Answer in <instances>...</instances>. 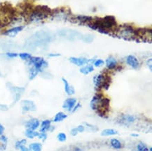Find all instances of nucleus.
Instances as JSON below:
<instances>
[{
	"instance_id": "47",
	"label": "nucleus",
	"mask_w": 152,
	"mask_h": 151,
	"mask_svg": "<svg viewBox=\"0 0 152 151\" xmlns=\"http://www.w3.org/2000/svg\"><path fill=\"white\" fill-rule=\"evenodd\" d=\"M4 26V25H2V24H1V23H0V28H2V27Z\"/></svg>"
},
{
	"instance_id": "1",
	"label": "nucleus",
	"mask_w": 152,
	"mask_h": 151,
	"mask_svg": "<svg viewBox=\"0 0 152 151\" xmlns=\"http://www.w3.org/2000/svg\"><path fill=\"white\" fill-rule=\"evenodd\" d=\"M93 30H98L102 34H110L112 31L116 30V18L112 15H107L104 18H93L91 22L87 24Z\"/></svg>"
},
{
	"instance_id": "27",
	"label": "nucleus",
	"mask_w": 152,
	"mask_h": 151,
	"mask_svg": "<svg viewBox=\"0 0 152 151\" xmlns=\"http://www.w3.org/2000/svg\"><path fill=\"white\" fill-rule=\"evenodd\" d=\"M7 142H8V139L5 135L2 134L1 136H0V143H1L0 148H2L3 150H5L6 147H7Z\"/></svg>"
},
{
	"instance_id": "12",
	"label": "nucleus",
	"mask_w": 152,
	"mask_h": 151,
	"mask_svg": "<svg viewBox=\"0 0 152 151\" xmlns=\"http://www.w3.org/2000/svg\"><path fill=\"white\" fill-rule=\"evenodd\" d=\"M9 89H10L11 93L13 94V95H14L15 102H16L19 100V99L21 97V94L24 92L25 90L24 88H18V87H15L13 86L9 87Z\"/></svg>"
},
{
	"instance_id": "32",
	"label": "nucleus",
	"mask_w": 152,
	"mask_h": 151,
	"mask_svg": "<svg viewBox=\"0 0 152 151\" xmlns=\"http://www.w3.org/2000/svg\"><path fill=\"white\" fill-rule=\"evenodd\" d=\"M26 143H27L26 139H22V140H20V141H18L17 142L15 143V148L18 149L19 150L20 147L22 146H24V145L26 144Z\"/></svg>"
},
{
	"instance_id": "18",
	"label": "nucleus",
	"mask_w": 152,
	"mask_h": 151,
	"mask_svg": "<svg viewBox=\"0 0 152 151\" xmlns=\"http://www.w3.org/2000/svg\"><path fill=\"white\" fill-rule=\"evenodd\" d=\"M62 82L64 83V86H65V91L68 95H72L75 94V90L74 88L72 86H70L69 83H68V81L64 78H62Z\"/></svg>"
},
{
	"instance_id": "34",
	"label": "nucleus",
	"mask_w": 152,
	"mask_h": 151,
	"mask_svg": "<svg viewBox=\"0 0 152 151\" xmlns=\"http://www.w3.org/2000/svg\"><path fill=\"white\" fill-rule=\"evenodd\" d=\"M37 137L41 140L45 141L47 139V134H46V132H39Z\"/></svg>"
},
{
	"instance_id": "19",
	"label": "nucleus",
	"mask_w": 152,
	"mask_h": 151,
	"mask_svg": "<svg viewBox=\"0 0 152 151\" xmlns=\"http://www.w3.org/2000/svg\"><path fill=\"white\" fill-rule=\"evenodd\" d=\"M76 20H78V22L83 23H89L90 22H91L93 20V18L91 16H88V15H78V16L76 17Z\"/></svg>"
},
{
	"instance_id": "4",
	"label": "nucleus",
	"mask_w": 152,
	"mask_h": 151,
	"mask_svg": "<svg viewBox=\"0 0 152 151\" xmlns=\"http://www.w3.org/2000/svg\"><path fill=\"white\" fill-rule=\"evenodd\" d=\"M115 32L119 37L127 40L136 39L137 38V31L130 25H122L116 28Z\"/></svg>"
},
{
	"instance_id": "33",
	"label": "nucleus",
	"mask_w": 152,
	"mask_h": 151,
	"mask_svg": "<svg viewBox=\"0 0 152 151\" xmlns=\"http://www.w3.org/2000/svg\"><path fill=\"white\" fill-rule=\"evenodd\" d=\"M104 64V60H102L101 59H98V60H96L94 62V66L96 67H100L101 66H102Z\"/></svg>"
},
{
	"instance_id": "11",
	"label": "nucleus",
	"mask_w": 152,
	"mask_h": 151,
	"mask_svg": "<svg viewBox=\"0 0 152 151\" xmlns=\"http://www.w3.org/2000/svg\"><path fill=\"white\" fill-rule=\"evenodd\" d=\"M40 126V122L37 118H31L25 123L26 129L37 130Z\"/></svg>"
},
{
	"instance_id": "24",
	"label": "nucleus",
	"mask_w": 152,
	"mask_h": 151,
	"mask_svg": "<svg viewBox=\"0 0 152 151\" xmlns=\"http://www.w3.org/2000/svg\"><path fill=\"white\" fill-rule=\"evenodd\" d=\"M29 150L30 151H42V145L40 143L36 142L32 143L29 146Z\"/></svg>"
},
{
	"instance_id": "36",
	"label": "nucleus",
	"mask_w": 152,
	"mask_h": 151,
	"mask_svg": "<svg viewBox=\"0 0 152 151\" xmlns=\"http://www.w3.org/2000/svg\"><path fill=\"white\" fill-rule=\"evenodd\" d=\"M83 124H84L85 126H86L87 127H88V128H90L91 129H92V130H94V131H97V129H98V128L96 127V126L93 125H91V124H89L88 123H83Z\"/></svg>"
},
{
	"instance_id": "37",
	"label": "nucleus",
	"mask_w": 152,
	"mask_h": 151,
	"mask_svg": "<svg viewBox=\"0 0 152 151\" xmlns=\"http://www.w3.org/2000/svg\"><path fill=\"white\" fill-rule=\"evenodd\" d=\"M77 129L78 131H79V132H80V133L83 132V131H84L85 129H86L84 125H79V126H78V127H77Z\"/></svg>"
},
{
	"instance_id": "8",
	"label": "nucleus",
	"mask_w": 152,
	"mask_h": 151,
	"mask_svg": "<svg viewBox=\"0 0 152 151\" xmlns=\"http://www.w3.org/2000/svg\"><path fill=\"white\" fill-rule=\"evenodd\" d=\"M21 106L22 109L24 112L29 111H35L37 109V106L35 105L34 102L31 100H23L21 102Z\"/></svg>"
},
{
	"instance_id": "23",
	"label": "nucleus",
	"mask_w": 152,
	"mask_h": 151,
	"mask_svg": "<svg viewBox=\"0 0 152 151\" xmlns=\"http://www.w3.org/2000/svg\"><path fill=\"white\" fill-rule=\"evenodd\" d=\"M110 144L112 146V148L116 150H119L122 148V144L121 143V141L117 139H112L110 141Z\"/></svg>"
},
{
	"instance_id": "35",
	"label": "nucleus",
	"mask_w": 152,
	"mask_h": 151,
	"mask_svg": "<svg viewBox=\"0 0 152 151\" xmlns=\"http://www.w3.org/2000/svg\"><path fill=\"white\" fill-rule=\"evenodd\" d=\"M6 55L9 58H15L18 56V54L16 53H13V52H8V53H6Z\"/></svg>"
},
{
	"instance_id": "10",
	"label": "nucleus",
	"mask_w": 152,
	"mask_h": 151,
	"mask_svg": "<svg viewBox=\"0 0 152 151\" xmlns=\"http://www.w3.org/2000/svg\"><path fill=\"white\" fill-rule=\"evenodd\" d=\"M76 104H77V99L75 98H68L62 104V108L67 110V111L72 112Z\"/></svg>"
},
{
	"instance_id": "13",
	"label": "nucleus",
	"mask_w": 152,
	"mask_h": 151,
	"mask_svg": "<svg viewBox=\"0 0 152 151\" xmlns=\"http://www.w3.org/2000/svg\"><path fill=\"white\" fill-rule=\"evenodd\" d=\"M126 62H127L130 67H131L132 68L135 69H138L140 67V62L138 60L137 58L134 55H128L127 58H126Z\"/></svg>"
},
{
	"instance_id": "15",
	"label": "nucleus",
	"mask_w": 152,
	"mask_h": 151,
	"mask_svg": "<svg viewBox=\"0 0 152 151\" xmlns=\"http://www.w3.org/2000/svg\"><path fill=\"white\" fill-rule=\"evenodd\" d=\"M105 63H106V66L107 69H114L116 68L117 67L118 62L117 60L115 59L114 57H109L105 61Z\"/></svg>"
},
{
	"instance_id": "45",
	"label": "nucleus",
	"mask_w": 152,
	"mask_h": 151,
	"mask_svg": "<svg viewBox=\"0 0 152 151\" xmlns=\"http://www.w3.org/2000/svg\"><path fill=\"white\" fill-rule=\"evenodd\" d=\"M50 57H58V56H60L59 54H50Z\"/></svg>"
},
{
	"instance_id": "5",
	"label": "nucleus",
	"mask_w": 152,
	"mask_h": 151,
	"mask_svg": "<svg viewBox=\"0 0 152 151\" xmlns=\"http://www.w3.org/2000/svg\"><path fill=\"white\" fill-rule=\"evenodd\" d=\"M110 77L108 76L100 73L95 76L93 78V83L97 88H104L107 90L110 85Z\"/></svg>"
},
{
	"instance_id": "44",
	"label": "nucleus",
	"mask_w": 152,
	"mask_h": 151,
	"mask_svg": "<svg viewBox=\"0 0 152 151\" xmlns=\"http://www.w3.org/2000/svg\"><path fill=\"white\" fill-rule=\"evenodd\" d=\"M73 151H83V150H81V149L79 148V147H75V148H74Z\"/></svg>"
},
{
	"instance_id": "9",
	"label": "nucleus",
	"mask_w": 152,
	"mask_h": 151,
	"mask_svg": "<svg viewBox=\"0 0 152 151\" xmlns=\"http://www.w3.org/2000/svg\"><path fill=\"white\" fill-rule=\"evenodd\" d=\"M25 28L24 26H17L15 27V28H11L9 30L5 31L3 33L4 35L9 36V37H14L18 34L19 32H20L23 29Z\"/></svg>"
},
{
	"instance_id": "28",
	"label": "nucleus",
	"mask_w": 152,
	"mask_h": 151,
	"mask_svg": "<svg viewBox=\"0 0 152 151\" xmlns=\"http://www.w3.org/2000/svg\"><path fill=\"white\" fill-rule=\"evenodd\" d=\"M18 56L20 57L21 60L27 61V62L30 60V58L32 57V55H31L30 53H20L18 54Z\"/></svg>"
},
{
	"instance_id": "42",
	"label": "nucleus",
	"mask_w": 152,
	"mask_h": 151,
	"mask_svg": "<svg viewBox=\"0 0 152 151\" xmlns=\"http://www.w3.org/2000/svg\"><path fill=\"white\" fill-rule=\"evenodd\" d=\"M4 130H5L4 127L3 125H1V124L0 123V136H1V135L4 134Z\"/></svg>"
},
{
	"instance_id": "29",
	"label": "nucleus",
	"mask_w": 152,
	"mask_h": 151,
	"mask_svg": "<svg viewBox=\"0 0 152 151\" xmlns=\"http://www.w3.org/2000/svg\"><path fill=\"white\" fill-rule=\"evenodd\" d=\"M137 151H149V148L146 144L140 142L137 144Z\"/></svg>"
},
{
	"instance_id": "46",
	"label": "nucleus",
	"mask_w": 152,
	"mask_h": 151,
	"mask_svg": "<svg viewBox=\"0 0 152 151\" xmlns=\"http://www.w3.org/2000/svg\"><path fill=\"white\" fill-rule=\"evenodd\" d=\"M130 136H133V137H138L139 136V135H138L137 134H130Z\"/></svg>"
},
{
	"instance_id": "3",
	"label": "nucleus",
	"mask_w": 152,
	"mask_h": 151,
	"mask_svg": "<svg viewBox=\"0 0 152 151\" xmlns=\"http://www.w3.org/2000/svg\"><path fill=\"white\" fill-rule=\"evenodd\" d=\"M53 11L47 6H37L33 9L28 15L29 21L38 23L52 15Z\"/></svg>"
},
{
	"instance_id": "16",
	"label": "nucleus",
	"mask_w": 152,
	"mask_h": 151,
	"mask_svg": "<svg viewBox=\"0 0 152 151\" xmlns=\"http://www.w3.org/2000/svg\"><path fill=\"white\" fill-rule=\"evenodd\" d=\"M39 132H46L51 127V121L50 120H44L40 123Z\"/></svg>"
},
{
	"instance_id": "7",
	"label": "nucleus",
	"mask_w": 152,
	"mask_h": 151,
	"mask_svg": "<svg viewBox=\"0 0 152 151\" xmlns=\"http://www.w3.org/2000/svg\"><path fill=\"white\" fill-rule=\"evenodd\" d=\"M58 34L62 37H65L67 39L69 40H75L77 39V38H81L82 39L83 35L79 33V32H77L75 30H61L58 32Z\"/></svg>"
},
{
	"instance_id": "38",
	"label": "nucleus",
	"mask_w": 152,
	"mask_h": 151,
	"mask_svg": "<svg viewBox=\"0 0 152 151\" xmlns=\"http://www.w3.org/2000/svg\"><path fill=\"white\" fill-rule=\"evenodd\" d=\"M78 133H79V131H78L77 127H75V128H72L71 129V131H70V134H71V135H72L73 136H77Z\"/></svg>"
},
{
	"instance_id": "30",
	"label": "nucleus",
	"mask_w": 152,
	"mask_h": 151,
	"mask_svg": "<svg viewBox=\"0 0 152 151\" xmlns=\"http://www.w3.org/2000/svg\"><path fill=\"white\" fill-rule=\"evenodd\" d=\"M57 139L60 142H65L67 140V135L65 133L60 132L57 135Z\"/></svg>"
},
{
	"instance_id": "20",
	"label": "nucleus",
	"mask_w": 152,
	"mask_h": 151,
	"mask_svg": "<svg viewBox=\"0 0 152 151\" xmlns=\"http://www.w3.org/2000/svg\"><path fill=\"white\" fill-rule=\"evenodd\" d=\"M67 118V114L63 113V112H58V113L56 114L53 118V122L54 123H60V122H62V121L66 119Z\"/></svg>"
},
{
	"instance_id": "31",
	"label": "nucleus",
	"mask_w": 152,
	"mask_h": 151,
	"mask_svg": "<svg viewBox=\"0 0 152 151\" xmlns=\"http://www.w3.org/2000/svg\"><path fill=\"white\" fill-rule=\"evenodd\" d=\"M82 40L83 41L87 42V43H91L93 40V36L90 35V34H86V35H83Z\"/></svg>"
},
{
	"instance_id": "25",
	"label": "nucleus",
	"mask_w": 152,
	"mask_h": 151,
	"mask_svg": "<svg viewBox=\"0 0 152 151\" xmlns=\"http://www.w3.org/2000/svg\"><path fill=\"white\" fill-rule=\"evenodd\" d=\"M93 70H94V67H93V65H87V66H85V67H81L79 71L80 72L83 73V74L87 75L88 74V73L92 72V71H93Z\"/></svg>"
},
{
	"instance_id": "17",
	"label": "nucleus",
	"mask_w": 152,
	"mask_h": 151,
	"mask_svg": "<svg viewBox=\"0 0 152 151\" xmlns=\"http://www.w3.org/2000/svg\"><path fill=\"white\" fill-rule=\"evenodd\" d=\"M136 117L131 115H122L120 118L121 123L124 124H131L136 121Z\"/></svg>"
},
{
	"instance_id": "21",
	"label": "nucleus",
	"mask_w": 152,
	"mask_h": 151,
	"mask_svg": "<svg viewBox=\"0 0 152 151\" xmlns=\"http://www.w3.org/2000/svg\"><path fill=\"white\" fill-rule=\"evenodd\" d=\"M118 134V131L114 129H105L102 131L101 135L103 136H113V135H116Z\"/></svg>"
},
{
	"instance_id": "14",
	"label": "nucleus",
	"mask_w": 152,
	"mask_h": 151,
	"mask_svg": "<svg viewBox=\"0 0 152 151\" xmlns=\"http://www.w3.org/2000/svg\"><path fill=\"white\" fill-rule=\"evenodd\" d=\"M69 61L74 65L78 66V67H81V66H83L88 62V60L85 57H72L69 58Z\"/></svg>"
},
{
	"instance_id": "6",
	"label": "nucleus",
	"mask_w": 152,
	"mask_h": 151,
	"mask_svg": "<svg viewBox=\"0 0 152 151\" xmlns=\"http://www.w3.org/2000/svg\"><path fill=\"white\" fill-rule=\"evenodd\" d=\"M29 65L36 68L39 72H42L44 69L47 68L48 63L44 58L40 57H32L30 58V60L28 61Z\"/></svg>"
},
{
	"instance_id": "2",
	"label": "nucleus",
	"mask_w": 152,
	"mask_h": 151,
	"mask_svg": "<svg viewBox=\"0 0 152 151\" xmlns=\"http://www.w3.org/2000/svg\"><path fill=\"white\" fill-rule=\"evenodd\" d=\"M110 100L108 98H105L102 94H97L95 95L90 102V106L91 109L96 111L97 113L102 115L108 111L110 106Z\"/></svg>"
},
{
	"instance_id": "26",
	"label": "nucleus",
	"mask_w": 152,
	"mask_h": 151,
	"mask_svg": "<svg viewBox=\"0 0 152 151\" xmlns=\"http://www.w3.org/2000/svg\"><path fill=\"white\" fill-rule=\"evenodd\" d=\"M39 73V71L37 69L31 66L30 69H29V78H30V80H33L38 75Z\"/></svg>"
},
{
	"instance_id": "22",
	"label": "nucleus",
	"mask_w": 152,
	"mask_h": 151,
	"mask_svg": "<svg viewBox=\"0 0 152 151\" xmlns=\"http://www.w3.org/2000/svg\"><path fill=\"white\" fill-rule=\"evenodd\" d=\"M39 131H37L36 130H32V129H26L25 130V134L26 137H28V139H34L35 137H37L39 135Z\"/></svg>"
},
{
	"instance_id": "39",
	"label": "nucleus",
	"mask_w": 152,
	"mask_h": 151,
	"mask_svg": "<svg viewBox=\"0 0 152 151\" xmlns=\"http://www.w3.org/2000/svg\"><path fill=\"white\" fill-rule=\"evenodd\" d=\"M9 109V107L4 104H0V111H7Z\"/></svg>"
},
{
	"instance_id": "41",
	"label": "nucleus",
	"mask_w": 152,
	"mask_h": 151,
	"mask_svg": "<svg viewBox=\"0 0 152 151\" xmlns=\"http://www.w3.org/2000/svg\"><path fill=\"white\" fill-rule=\"evenodd\" d=\"M80 107H81V104H79V103L76 104L75 106H74V108H73V109H72V113H75V112L77 111Z\"/></svg>"
},
{
	"instance_id": "40",
	"label": "nucleus",
	"mask_w": 152,
	"mask_h": 151,
	"mask_svg": "<svg viewBox=\"0 0 152 151\" xmlns=\"http://www.w3.org/2000/svg\"><path fill=\"white\" fill-rule=\"evenodd\" d=\"M147 67L149 68L150 71H151L152 70V60H151V58H150V59H149L147 61Z\"/></svg>"
},
{
	"instance_id": "43",
	"label": "nucleus",
	"mask_w": 152,
	"mask_h": 151,
	"mask_svg": "<svg viewBox=\"0 0 152 151\" xmlns=\"http://www.w3.org/2000/svg\"><path fill=\"white\" fill-rule=\"evenodd\" d=\"M19 150H20V151H29V149L25 146V145L20 146V148H19Z\"/></svg>"
}]
</instances>
